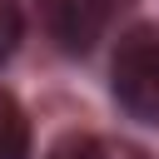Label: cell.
<instances>
[{"mask_svg": "<svg viewBox=\"0 0 159 159\" xmlns=\"http://www.w3.org/2000/svg\"><path fill=\"white\" fill-rule=\"evenodd\" d=\"M20 30H25V20H20V0H0V60L20 45Z\"/></svg>", "mask_w": 159, "mask_h": 159, "instance_id": "5", "label": "cell"}, {"mask_svg": "<svg viewBox=\"0 0 159 159\" xmlns=\"http://www.w3.org/2000/svg\"><path fill=\"white\" fill-rule=\"evenodd\" d=\"M50 159H144L139 149H129V144H114V139H65Z\"/></svg>", "mask_w": 159, "mask_h": 159, "instance_id": "4", "label": "cell"}, {"mask_svg": "<svg viewBox=\"0 0 159 159\" xmlns=\"http://www.w3.org/2000/svg\"><path fill=\"white\" fill-rule=\"evenodd\" d=\"M119 5L124 0H40V15H45V30H50V40L60 50L84 55L109 30V20L119 15Z\"/></svg>", "mask_w": 159, "mask_h": 159, "instance_id": "2", "label": "cell"}, {"mask_svg": "<svg viewBox=\"0 0 159 159\" xmlns=\"http://www.w3.org/2000/svg\"><path fill=\"white\" fill-rule=\"evenodd\" d=\"M30 154V124L10 94H0V159H25Z\"/></svg>", "mask_w": 159, "mask_h": 159, "instance_id": "3", "label": "cell"}, {"mask_svg": "<svg viewBox=\"0 0 159 159\" xmlns=\"http://www.w3.org/2000/svg\"><path fill=\"white\" fill-rule=\"evenodd\" d=\"M114 99L129 119L159 124V25H134L114 50Z\"/></svg>", "mask_w": 159, "mask_h": 159, "instance_id": "1", "label": "cell"}]
</instances>
